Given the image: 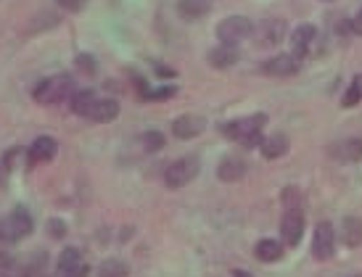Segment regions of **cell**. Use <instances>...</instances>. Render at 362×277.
Returning a JSON list of instances; mask_svg holds the SVG:
<instances>
[{"instance_id": "obj_1", "label": "cell", "mask_w": 362, "mask_h": 277, "mask_svg": "<svg viewBox=\"0 0 362 277\" xmlns=\"http://www.w3.org/2000/svg\"><path fill=\"white\" fill-rule=\"evenodd\" d=\"M264 124H267V117L264 114H254V117H243L222 124V132L230 140H238V143L252 148V146H262V127Z\"/></svg>"}, {"instance_id": "obj_2", "label": "cell", "mask_w": 362, "mask_h": 277, "mask_svg": "<svg viewBox=\"0 0 362 277\" xmlns=\"http://www.w3.org/2000/svg\"><path fill=\"white\" fill-rule=\"evenodd\" d=\"M32 95H35V100L42 103V106L61 103V100H66L69 95H74V79L66 77V74H56V77L42 79Z\"/></svg>"}, {"instance_id": "obj_3", "label": "cell", "mask_w": 362, "mask_h": 277, "mask_svg": "<svg viewBox=\"0 0 362 277\" xmlns=\"http://www.w3.org/2000/svg\"><path fill=\"white\" fill-rule=\"evenodd\" d=\"M32 217L24 208H16L13 214H8L6 219H0V240L3 243H16L21 237H27L32 232Z\"/></svg>"}, {"instance_id": "obj_4", "label": "cell", "mask_w": 362, "mask_h": 277, "mask_svg": "<svg viewBox=\"0 0 362 277\" xmlns=\"http://www.w3.org/2000/svg\"><path fill=\"white\" fill-rule=\"evenodd\" d=\"M199 167H202V164H199V158H193V156L177 158V161L170 164L167 172H164V182H167V188H172V190L185 188L191 179H196Z\"/></svg>"}, {"instance_id": "obj_5", "label": "cell", "mask_w": 362, "mask_h": 277, "mask_svg": "<svg viewBox=\"0 0 362 277\" xmlns=\"http://www.w3.org/2000/svg\"><path fill=\"white\" fill-rule=\"evenodd\" d=\"M252 32H254V24L246 16H228L225 21H220L217 37L225 45H238L246 37H252Z\"/></svg>"}, {"instance_id": "obj_6", "label": "cell", "mask_w": 362, "mask_h": 277, "mask_svg": "<svg viewBox=\"0 0 362 277\" xmlns=\"http://www.w3.org/2000/svg\"><path fill=\"white\" fill-rule=\"evenodd\" d=\"M336 251V232H333L331 222H322L315 230V237H312V257L317 261H328Z\"/></svg>"}, {"instance_id": "obj_7", "label": "cell", "mask_w": 362, "mask_h": 277, "mask_svg": "<svg viewBox=\"0 0 362 277\" xmlns=\"http://www.w3.org/2000/svg\"><path fill=\"white\" fill-rule=\"evenodd\" d=\"M286 35V21L281 19H267V21H259L257 27H254L252 37L257 45L262 48H272V45H278Z\"/></svg>"}, {"instance_id": "obj_8", "label": "cell", "mask_w": 362, "mask_h": 277, "mask_svg": "<svg viewBox=\"0 0 362 277\" xmlns=\"http://www.w3.org/2000/svg\"><path fill=\"white\" fill-rule=\"evenodd\" d=\"M281 232H283V243H286V246H299V240H302V235H304L302 208H286Z\"/></svg>"}, {"instance_id": "obj_9", "label": "cell", "mask_w": 362, "mask_h": 277, "mask_svg": "<svg viewBox=\"0 0 362 277\" xmlns=\"http://www.w3.org/2000/svg\"><path fill=\"white\" fill-rule=\"evenodd\" d=\"M302 66V59L293 56V53H286V56H278V59H270L262 64V71L264 74H272V77H291L296 74Z\"/></svg>"}, {"instance_id": "obj_10", "label": "cell", "mask_w": 362, "mask_h": 277, "mask_svg": "<svg viewBox=\"0 0 362 277\" xmlns=\"http://www.w3.org/2000/svg\"><path fill=\"white\" fill-rule=\"evenodd\" d=\"M206 127V122L202 117H193V114H185V117H177L172 122V135L180 140H191V138H199Z\"/></svg>"}, {"instance_id": "obj_11", "label": "cell", "mask_w": 362, "mask_h": 277, "mask_svg": "<svg viewBox=\"0 0 362 277\" xmlns=\"http://www.w3.org/2000/svg\"><path fill=\"white\" fill-rule=\"evenodd\" d=\"M56 151H59V143L53 138H37L35 143H32L30 148H27V161H30L32 167L35 164H48L53 156H56Z\"/></svg>"}, {"instance_id": "obj_12", "label": "cell", "mask_w": 362, "mask_h": 277, "mask_svg": "<svg viewBox=\"0 0 362 277\" xmlns=\"http://www.w3.org/2000/svg\"><path fill=\"white\" fill-rule=\"evenodd\" d=\"M331 156L341 164H354L362 158V138H346L331 148Z\"/></svg>"}, {"instance_id": "obj_13", "label": "cell", "mask_w": 362, "mask_h": 277, "mask_svg": "<svg viewBox=\"0 0 362 277\" xmlns=\"http://www.w3.org/2000/svg\"><path fill=\"white\" fill-rule=\"evenodd\" d=\"M243 175H246V161L235 156L222 158L220 169H217V177H220L222 182H238Z\"/></svg>"}, {"instance_id": "obj_14", "label": "cell", "mask_w": 362, "mask_h": 277, "mask_svg": "<svg viewBox=\"0 0 362 277\" xmlns=\"http://www.w3.org/2000/svg\"><path fill=\"white\" fill-rule=\"evenodd\" d=\"M315 27H310V24H302L299 30H293L291 35V48H293V56H299L302 59L304 53L312 48V42H315Z\"/></svg>"}, {"instance_id": "obj_15", "label": "cell", "mask_w": 362, "mask_h": 277, "mask_svg": "<svg viewBox=\"0 0 362 277\" xmlns=\"http://www.w3.org/2000/svg\"><path fill=\"white\" fill-rule=\"evenodd\" d=\"M117 114H119V103H117V100L98 98L95 100V106H93V111L88 114V119L106 124V122H111V119H117Z\"/></svg>"}, {"instance_id": "obj_16", "label": "cell", "mask_w": 362, "mask_h": 277, "mask_svg": "<svg viewBox=\"0 0 362 277\" xmlns=\"http://www.w3.org/2000/svg\"><path fill=\"white\" fill-rule=\"evenodd\" d=\"M238 61V50H235V45H217L214 50H209V64L211 66H217V69H228V66H233Z\"/></svg>"}, {"instance_id": "obj_17", "label": "cell", "mask_w": 362, "mask_h": 277, "mask_svg": "<svg viewBox=\"0 0 362 277\" xmlns=\"http://www.w3.org/2000/svg\"><path fill=\"white\" fill-rule=\"evenodd\" d=\"M254 254H257V259L259 261H281L283 259V246L278 243V240H272V237H264V240H259L257 246H254Z\"/></svg>"}, {"instance_id": "obj_18", "label": "cell", "mask_w": 362, "mask_h": 277, "mask_svg": "<svg viewBox=\"0 0 362 277\" xmlns=\"http://www.w3.org/2000/svg\"><path fill=\"white\" fill-rule=\"evenodd\" d=\"M80 267H82L80 248H64V251H61V257H59V275L69 277V275H74Z\"/></svg>"}, {"instance_id": "obj_19", "label": "cell", "mask_w": 362, "mask_h": 277, "mask_svg": "<svg viewBox=\"0 0 362 277\" xmlns=\"http://www.w3.org/2000/svg\"><path fill=\"white\" fill-rule=\"evenodd\" d=\"M177 11H180L182 19L196 21V19H202V16L209 13V0H180Z\"/></svg>"}, {"instance_id": "obj_20", "label": "cell", "mask_w": 362, "mask_h": 277, "mask_svg": "<svg viewBox=\"0 0 362 277\" xmlns=\"http://www.w3.org/2000/svg\"><path fill=\"white\" fill-rule=\"evenodd\" d=\"M259 148L264 158H281V156H286V151H288V138H286V135H272V138L262 140Z\"/></svg>"}, {"instance_id": "obj_21", "label": "cell", "mask_w": 362, "mask_h": 277, "mask_svg": "<svg viewBox=\"0 0 362 277\" xmlns=\"http://www.w3.org/2000/svg\"><path fill=\"white\" fill-rule=\"evenodd\" d=\"M341 240L346 246H360L362 243V222L354 217H346L341 222Z\"/></svg>"}, {"instance_id": "obj_22", "label": "cell", "mask_w": 362, "mask_h": 277, "mask_svg": "<svg viewBox=\"0 0 362 277\" xmlns=\"http://www.w3.org/2000/svg\"><path fill=\"white\" fill-rule=\"evenodd\" d=\"M95 93L93 90H80V93H74V98H71V111L77 114V117H88L95 106Z\"/></svg>"}, {"instance_id": "obj_23", "label": "cell", "mask_w": 362, "mask_h": 277, "mask_svg": "<svg viewBox=\"0 0 362 277\" xmlns=\"http://www.w3.org/2000/svg\"><path fill=\"white\" fill-rule=\"evenodd\" d=\"M130 275V267L119 261V259H109L98 267V277H127Z\"/></svg>"}, {"instance_id": "obj_24", "label": "cell", "mask_w": 362, "mask_h": 277, "mask_svg": "<svg viewBox=\"0 0 362 277\" xmlns=\"http://www.w3.org/2000/svg\"><path fill=\"white\" fill-rule=\"evenodd\" d=\"M360 100H362V74H357V77L352 79L349 90H346V95H344V106L352 109V106H357Z\"/></svg>"}, {"instance_id": "obj_25", "label": "cell", "mask_w": 362, "mask_h": 277, "mask_svg": "<svg viewBox=\"0 0 362 277\" xmlns=\"http://www.w3.org/2000/svg\"><path fill=\"white\" fill-rule=\"evenodd\" d=\"M141 143H143V148L148 151V153H153V151H161L164 148V135L161 132H143L141 135Z\"/></svg>"}, {"instance_id": "obj_26", "label": "cell", "mask_w": 362, "mask_h": 277, "mask_svg": "<svg viewBox=\"0 0 362 277\" xmlns=\"http://www.w3.org/2000/svg\"><path fill=\"white\" fill-rule=\"evenodd\" d=\"M77 69L85 74H95V59L93 56H77Z\"/></svg>"}, {"instance_id": "obj_27", "label": "cell", "mask_w": 362, "mask_h": 277, "mask_svg": "<svg viewBox=\"0 0 362 277\" xmlns=\"http://www.w3.org/2000/svg\"><path fill=\"white\" fill-rule=\"evenodd\" d=\"M172 95H175V88H172V85H167V88H161V90H153V93H146L148 100H164V98H172Z\"/></svg>"}, {"instance_id": "obj_28", "label": "cell", "mask_w": 362, "mask_h": 277, "mask_svg": "<svg viewBox=\"0 0 362 277\" xmlns=\"http://www.w3.org/2000/svg\"><path fill=\"white\" fill-rule=\"evenodd\" d=\"M56 3H59L61 8H66V11H80L88 0H56Z\"/></svg>"}, {"instance_id": "obj_29", "label": "cell", "mask_w": 362, "mask_h": 277, "mask_svg": "<svg viewBox=\"0 0 362 277\" xmlns=\"http://www.w3.org/2000/svg\"><path fill=\"white\" fill-rule=\"evenodd\" d=\"M64 232H66V225H64V222H59V219H51V235L53 237H64Z\"/></svg>"}, {"instance_id": "obj_30", "label": "cell", "mask_w": 362, "mask_h": 277, "mask_svg": "<svg viewBox=\"0 0 362 277\" xmlns=\"http://www.w3.org/2000/svg\"><path fill=\"white\" fill-rule=\"evenodd\" d=\"M352 30L357 32V35H362V11H360V13H357V16H354V19H352Z\"/></svg>"}, {"instance_id": "obj_31", "label": "cell", "mask_w": 362, "mask_h": 277, "mask_svg": "<svg viewBox=\"0 0 362 277\" xmlns=\"http://www.w3.org/2000/svg\"><path fill=\"white\" fill-rule=\"evenodd\" d=\"M233 277H252V275H249L246 269H235V272H233Z\"/></svg>"}, {"instance_id": "obj_32", "label": "cell", "mask_w": 362, "mask_h": 277, "mask_svg": "<svg viewBox=\"0 0 362 277\" xmlns=\"http://www.w3.org/2000/svg\"><path fill=\"white\" fill-rule=\"evenodd\" d=\"M322 3H333V0H322Z\"/></svg>"}]
</instances>
